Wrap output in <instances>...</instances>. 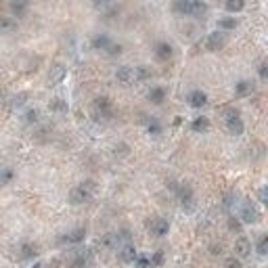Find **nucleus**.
Returning <instances> with one entry per match:
<instances>
[{"mask_svg": "<svg viewBox=\"0 0 268 268\" xmlns=\"http://www.w3.org/2000/svg\"><path fill=\"white\" fill-rule=\"evenodd\" d=\"M94 193H97V183H94V180H84V183H80L69 191V203H72V206L88 203L94 197Z\"/></svg>", "mask_w": 268, "mask_h": 268, "instance_id": "1", "label": "nucleus"}, {"mask_svg": "<svg viewBox=\"0 0 268 268\" xmlns=\"http://www.w3.org/2000/svg\"><path fill=\"white\" fill-rule=\"evenodd\" d=\"M92 115H94V120H97V122L113 120V115H115L113 101L109 97H97L92 101Z\"/></svg>", "mask_w": 268, "mask_h": 268, "instance_id": "2", "label": "nucleus"}, {"mask_svg": "<svg viewBox=\"0 0 268 268\" xmlns=\"http://www.w3.org/2000/svg\"><path fill=\"white\" fill-rule=\"evenodd\" d=\"M174 193L178 197V203H180V208H183L185 212H193L195 210V193H193V188L191 185H176L174 187Z\"/></svg>", "mask_w": 268, "mask_h": 268, "instance_id": "3", "label": "nucleus"}, {"mask_svg": "<svg viewBox=\"0 0 268 268\" xmlns=\"http://www.w3.org/2000/svg\"><path fill=\"white\" fill-rule=\"evenodd\" d=\"M239 220L243 224H258L262 220V212L258 210L254 201H243L239 210Z\"/></svg>", "mask_w": 268, "mask_h": 268, "instance_id": "4", "label": "nucleus"}, {"mask_svg": "<svg viewBox=\"0 0 268 268\" xmlns=\"http://www.w3.org/2000/svg\"><path fill=\"white\" fill-rule=\"evenodd\" d=\"M92 4H94V9L107 19H113V17H117V13H120V6H117L115 0H92Z\"/></svg>", "mask_w": 268, "mask_h": 268, "instance_id": "5", "label": "nucleus"}, {"mask_svg": "<svg viewBox=\"0 0 268 268\" xmlns=\"http://www.w3.org/2000/svg\"><path fill=\"white\" fill-rule=\"evenodd\" d=\"M226 46V34L224 31H212V34L206 38V51L210 53H218Z\"/></svg>", "mask_w": 268, "mask_h": 268, "instance_id": "6", "label": "nucleus"}, {"mask_svg": "<svg viewBox=\"0 0 268 268\" xmlns=\"http://www.w3.org/2000/svg\"><path fill=\"white\" fill-rule=\"evenodd\" d=\"M172 57H174V46H172L168 40H161V42H157L155 44V59L157 61H170Z\"/></svg>", "mask_w": 268, "mask_h": 268, "instance_id": "7", "label": "nucleus"}, {"mask_svg": "<svg viewBox=\"0 0 268 268\" xmlns=\"http://www.w3.org/2000/svg\"><path fill=\"white\" fill-rule=\"evenodd\" d=\"M235 256L237 258H249L251 256V241L245 237V235H239V239L235 241Z\"/></svg>", "mask_w": 268, "mask_h": 268, "instance_id": "8", "label": "nucleus"}, {"mask_svg": "<svg viewBox=\"0 0 268 268\" xmlns=\"http://www.w3.org/2000/svg\"><path fill=\"white\" fill-rule=\"evenodd\" d=\"M149 231H151L155 237H165L170 233V222L165 218H155L149 222Z\"/></svg>", "mask_w": 268, "mask_h": 268, "instance_id": "9", "label": "nucleus"}, {"mask_svg": "<svg viewBox=\"0 0 268 268\" xmlns=\"http://www.w3.org/2000/svg\"><path fill=\"white\" fill-rule=\"evenodd\" d=\"M117 249H120V260H122L124 264H132L134 260H136V256H138V251H136V247H134V243H130V241L128 243H122Z\"/></svg>", "mask_w": 268, "mask_h": 268, "instance_id": "10", "label": "nucleus"}, {"mask_svg": "<svg viewBox=\"0 0 268 268\" xmlns=\"http://www.w3.org/2000/svg\"><path fill=\"white\" fill-rule=\"evenodd\" d=\"M84 239H86V228L80 226V228H74V231H69L67 235H63L61 243H67V245H78V243H82Z\"/></svg>", "mask_w": 268, "mask_h": 268, "instance_id": "11", "label": "nucleus"}, {"mask_svg": "<svg viewBox=\"0 0 268 268\" xmlns=\"http://www.w3.org/2000/svg\"><path fill=\"white\" fill-rule=\"evenodd\" d=\"M187 101H188V105H191L193 109H201V107L208 105V94L203 90H191L187 94Z\"/></svg>", "mask_w": 268, "mask_h": 268, "instance_id": "12", "label": "nucleus"}, {"mask_svg": "<svg viewBox=\"0 0 268 268\" xmlns=\"http://www.w3.org/2000/svg\"><path fill=\"white\" fill-rule=\"evenodd\" d=\"M115 80L124 84V86H130L132 82H136L134 80V69L128 67V65H122V67H117L115 69Z\"/></svg>", "mask_w": 268, "mask_h": 268, "instance_id": "13", "label": "nucleus"}, {"mask_svg": "<svg viewBox=\"0 0 268 268\" xmlns=\"http://www.w3.org/2000/svg\"><path fill=\"white\" fill-rule=\"evenodd\" d=\"M254 90H256V84L251 80H239L235 84V97H239V99H245L249 94H254Z\"/></svg>", "mask_w": 268, "mask_h": 268, "instance_id": "14", "label": "nucleus"}, {"mask_svg": "<svg viewBox=\"0 0 268 268\" xmlns=\"http://www.w3.org/2000/svg\"><path fill=\"white\" fill-rule=\"evenodd\" d=\"M9 9H11V13H13L15 19H21V17H26V15H27L29 2H27V0H11V2H9Z\"/></svg>", "mask_w": 268, "mask_h": 268, "instance_id": "15", "label": "nucleus"}, {"mask_svg": "<svg viewBox=\"0 0 268 268\" xmlns=\"http://www.w3.org/2000/svg\"><path fill=\"white\" fill-rule=\"evenodd\" d=\"M224 124H226V130L231 132L233 136H241V134L245 132V124H243L241 115H237V117H228V120H224Z\"/></svg>", "mask_w": 268, "mask_h": 268, "instance_id": "16", "label": "nucleus"}, {"mask_svg": "<svg viewBox=\"0 0 268 268\" xmlns=\"http://www.w3.org/2000/svg\"><path fill=\"white\" fill-rule=\"evenodd\" d=\"M99 245L103 249H117L122 245V241H120V237H117V233H105L103 237L99 239Z\"/></svg>", "mask_w": 268, "mask_h": 268, "instance_id": "17", "label": "nucleus"}, {"mask_svg": "<svg viewBox=\"0 0 268 268\" xmlns=\"http://www.w3.org/2000/svg\"><path fill=\"white\" fill-rule=\"evenodd\" d=\"M165 97H168V90H165L163 86H153V88L149 90V94H147V99L151 101L153 105H161L165 101Z\"/></svg>", "mask_w": 268, "mask_h": 268, "instance_id": "18", "label": "nucleus"}, {"mask_svg": "<svg viewBox=\"0 0 268 268\" xmlns=\"http://www.w3.org/2000/svg\"><path fill=\"white\" fill-rule=\"evenodd\" d=\"M19 21L15 17H0V34H13L17 31Z\"/></svg>", "mask_w": 268, "mask_h": 268, "instance_id": "19", "label": "nucleus"}, {"mask_svg": "<svg viewBox=\"0 0 268 268\" xmlns=\"http://www.w3.org/2000/svg\"><path fill=\"white\" fill-rule=\"evenodd\" d=\"M191 130H193V132H197V134L208 132V130H210V117H206V115L195 117V120L191 122Z\"/></svg>", "mask_w": 268, "mask_h": 268, "instance_id": "20", "label": "nucleus"}, {"mask_svg": "<svg viewBox=\"0 0 268 268\" xmlns=\"http://www.w3.org/2000/svg\"><path fill=\"white\" fill-rule=\"evenodd\" d=\"M109 44H111V38L107 34H97V36H92V40H90V46L94 51H105Z\"/></svg>", "mask_w": 268, "mask_h": 268, "instance_id": "21", "label": "nucleus"}, {"mask_svg": "<svg viewBox=\"0 0 268 268\" xmlns=\"http://www.w3.org/2000/svg\"><path fill=\"white\" fill-rule=\"evenodd\" d=\"M65 74H67V69H65V65H61V63H57L53 69H51V74H49V84H59L63 78H65Z\"/></svg>", "mask_w": 268, "mask_h": 268, "instance_id": "22", "label": "nucleus"}, {"mask_svg": "<svg viewBox=\"0 0 268 268\" xmlns=\"http://www.w3.org/2000/svg\"><path fill=\"white\" fill-rule=\"evenodd\" d=\"M208 15V4L203 0H191V15L188 17H206Z\"/></svg>", "mask_w": 268, "mask_h": 268, "instance_id": "23", "label": "nucleus"}, {"mask_svg": "<svg viewBox=\"0 0 268 268\" xmlns=\"http://www.w3.org/2000/svg\"><path fill=\"white\" fill-rule=\"evenodd\" d=\"M36 254H38V247L34 245V243H29V241L21 243V247H19V258L21 260H31Z\"/></svg>", "mask_w": 268, "mask_h": 268, "instance_id": "24", "label": "nucleus"}, {"mask_svg": "<svg viewBox=\"0 0 268 268\" xmlns=\"http://www.w3.org/2000/svg\"><path fill=\"white\" fill-rule=\"evenodd\" d=\"M237 26H239V21H237L235 15H226V17H220L218 19V27L222 29V31H231V29H235Z\"/></svg>", "mask_w": 268, "mask_h": 268, "instance_id": "25", "label": "nucleus"}, {"mask_svg": "<svg viewBox=\"0 0 268 268\" xmlns=\"http://www.w3.org/2000/svg\"><path fill=\"white\" fill-rule=\"evenodd\" d=\"M172 9H174V13L178 15H191V0H174V4H172Z\"/></svg>", "mask_w": 268, "mask_h": 268, "instance_id": "26", "label": "nucleus"}, {"mask_svg": "<svg viewBox=\"0 0 268 268\" xmlns=\"http://www.w3.org/2000/svg\"><path fill=\"white\" fill-rule=\"evenodd\" d=\"M49 109L53 113H67V101H63L61 97H57V99H53L51 103H49Z\"/></svg>", "mask_w": 268, "mask_h": 268, "instance_id": "27", "label": "nucleus"}, {"mask_svg": "<svg viewBox=\"0 0 268 268\" xmlns=\"http://www.w3.org/2000/svg\"><path fill=\"white\" fill-rule=\"evenodd\" d=\"M90 262V254L88 251H78L76 258H74V262H72V268H86Z\"/></svg>", "mask_w": 268, "mask_h": 268, "instance_id": "28", "label": "nucleus"}, {"mask_svg": "<svg viewBox=\"0 0 268 268\" xmlns=\"http://www.w3.org/2000/svg\"><path fill=\"white\" fill-rule=\"evenodd\" d=\"M151 69H149L147 65H138L134 67V80L136 82H145V80H151Z\"/></svg>", "mask_w": 268, "mask_h": 268, "instance_id": "29", "label": "nucleus"}, {"mask_svg": "<svg viewBox=\"0 0 268 268\" xmlns=\"http://www.w3.org/2000/svg\"><path fill=\"white\" fill-rule=\"evenodd\" d=\"M40 122V111L38 109H27L26 113H23V124L26 126H36Z\"/></svg>", "mask_w": 268, "mask_h": 268, "instance_id": "30", "label": "nucleus"}, {"mask_svg": "<svg viewBox=\"0 0 268 268\" xmlns=\"http://www.w3.org/2000/svg\"><path fill=\"white\" fill-rule=\"evenodd\" d=\"M224 6H226L228 13L235 15V13H241L243 9H245V0H226Z\"/></svg>", "mask_w": 268, "mask_h": 268, "instance_id": "31", "label": "nucleus"}, {"mask_svg": "<svg viewBox=\"0 0 268 268\" xmlns=\"http://www.w3.org/2000/svg\"><path fill=\"white\" fill-rule=\"evenodd\" d=\"M161 130H163V128H161V124L157 122L155 117H151V120H147V132L151 134V136H160Z\"/></svg>", "mask_w": 268, "mask_h": 268, "instance_id": "32", "label": "nucleus"}, {"mask_svg": "<svg viewBox=\"0 0 268 268\" xmlns=\"http://www.w3.org/2000/svg\"><path fill=\"white\" fill-rule=\"evenodd\" d=\"M15 178V170L13 168H2L0 170V185H11Z\"/></svg>", "mask_w": 268, "mask_h": 268, "instance_id": "33", "label": "nucleus"}, {"mask_svg": "<svg viewBox=\"0 0 268 268\" xmlns=\"http://www.w3.org/2000/svg\"><path fill=\"white\" fill-rule=\"evenodd\" d=\"M149 262H151V266H155V268L163 266V262H165V254H163V249H157L153 256H149Z\"/></svg>", "mask_w": 268, "mask_h": 268, "instance_id": "34", "label": "nucleus"}, {"mask_svg": "<svg viewBox=\"0 0 268 268\" xmlns=\"http://www.w3.org/2000/svg\"><path fill=\"white\" fill-rule=\"evenodd\" d=\"M27 99H29V94H27V92H19L17 97H13V99H11V107H13V109H19V107H23V105L27 103Z\"/></svg>", "mask_w": 268, "mask_h": 268, "instance_id": "35", "label": "nucleus"}, {"mask_svg": "<svg viewBox=\"0 0 268 268\" xmlns=\"http://www.w3.org/2000/svg\"><path fill=\"white\" fill-rule=\"evenodd\" d=\"M256 251H258V256H266L268 254V235H262V237L258 239Z\"/></svg>", "mask_w": 268, "mask_h": 268, "instance_id": "36", "label": "nucleus"}, {"mask_svg": "<svg viewBox=\"0 0 268 268\" xmlns=\"http://www.w3.org/2000/svg\"><path fill=\"white\" fill-rule=\"evenodd\" d=\"M237 199H239V195H237V191H228L226 195H224V208L226 210H231L233 206H235V203H237Z\"/></svg>", "mask_w": 268, "mask_h": 268, "instance_id": "37", "label": "nucleus"}, {"mask_svg": "<svg viewBox=\"0 0 268 268\" xmlns=\"http://www.w3.org/2000/svg\"><path fill=\"white\" fill-rule=\"evenodd\" d=\"M220 113H222L224 120H228V117H237V115H241L239 109H237V107H233V105H226V107H222V109H220Z\"/></svg>", "mask_w": 268, "mask_h": 268, "instance_id": "38", "label": "nucleus"}, {"mask_svg": "<svg viewBox=\"0 0 268 268\" xmlns=\"http://www.w3.org/2000/svg\"><path fill=\"white\" fill-rule=\"evenodd\" d=\"M105 53L109 54V57H120V54L124 53V46H122V44H115V42H111V44H109L107 49H105Z\"/></svg>", "mask_w": 268, "mask_h": 268, "instance_id": "39", "label": "nucleus"}, {"mask_svg": "<svg viewBox=\"0 0 268 268\" xmlns=\"http://www.w3.org/2000/svg\"><path fill=\"white\" fill-rule=\"evenodd\" d=\"M228 228H231L233 233H237V235H241V231H243V222L239 218H235V216H231L228 218Z\"/></svg>", "mask_w": 268, "mask_h": 268, "instance_id": "40", "label": "nucleus"}, {"mask_svg": "<svg viewBox=\"0 0 268 268\" xmlns=\"http://www.w3.org/2000/svg\"><path fill=\"white\" fill-rule=\"evenodd\" d=\"M136 268H151V262H149V256H145V254H138L136 256V260L132 262Z\"/></svg>", "mask_w": 268, "mask_h": 268, "instance_id": "41", "label": "nucleus"}, {"mask_svg": "<svg viewBox=\"0 0 268 268\" xmlns=\"http://www.w3.org/2000/svg\"><path fill=\"white\" fill-rule=\"evenodd\" d=\"M224 268H243L241 258H237V256H228V258L224 260Z\"/></svg>", "mask_w": 268, "mask_h": 268, "instance_id": "42", "label": "nucleus"}, {"mask_svg": "<svg viewBox=\"0 0 268 268\" xmlns=\"http://www.w3.org/2000/svg\"><path fill=\"white\" fill-rule=\"evenodd\" d=\"M258 76H260V80H262V82L268 80V63H266V61L260 63V67H258Z\"/></svg>", "mask_w": 268, "mask_h": 268, "instance_id": "43", "label": "nucleus"}, {"mask_svg": "<svg viewBox=\"0 0 268 268\" xmlns=\"http://www.w3.org/2000/svg\"><path fill=\"white\" fill-rule=\"evenodd\" d=\"M258 199H260V203H268V188L266 187H262L258 191Z\"/></svg>", "mask_w": 268, "mask_h": 268, "instance_id": "44", "label": "nucleus"}, {"mask_svg": "<svg viewBox=\"0 0 268 268\" xmlns=\"http://www.w3.org/2000/svg\"><path fill=\"white\" fill-rule=\"evenodd\" d=\"M210 254L212 256H222V245H220V243H218V245H212L210 247Z\"/></svg>", "mask_w": 268, "mask_h": 268, "instance_id": "45", "label": "nucleus"}, {"mask_svg": "<svg viewBox=\"0 0 268 268\" xmlns=\"http://www.w3.org/2000/svg\"><path fill=\"white\" fill-rule=\"evenodd\" d=\"M115 149H120L122 157H124V155H128V151H130V149H128V145H120V147H115Z\"/></svg>", "mask_w": 268, "mask_h": 268, "instance_id": "46", "label": "nucleus"}, {"mask_svg": "<svg viewBox=\"0 0 268 268\" xmlns=\"http://www.w3.org/2000/svg\"><path fill=\"white\" fill-rule=\"evenodd\" d=\"M31 268H46V266H44L42 262H36V264H34V266H31Z\"/></svg>", "mask_w": 268, "mask_h": 268, "instance_id": "47", "label": "nucleus"}]
</instances>
